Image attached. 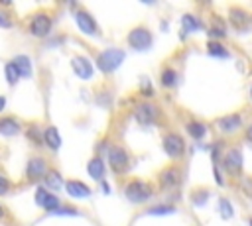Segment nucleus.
Segmentation results:
<instances>
[{
  "label": "nucleus",
  "mask_w": 252,
  "mask_h": 226,
  "mask_svg": "<svg viewBox=\"0 0 252 226\" xmlns=\"http://www.w3.org/2000/svg\"><path fill=\"white\" fill-rule=\"evenodd\" d=\"M207 51H209V55H213V57H228V51H226L224 45L219 43V41H209V43H207Z\"/></svg>",
  "instance_id": "393cba45"
},
{
  "label": "nucleus",
  "mask_w": 252,
  "mask_h": 226,
  "mask_svg": "<svg viewBox=\"0 0 252 226\" xmlns=\"http://www.w3.org/2000/svg\"><path fill=\"white\" fill-rule=\"evenodd\" d=\"M4 75H6V81H8V85H16V83H18V79H20V73H18V69H16L12 63H8V65L4 67Z\"/></svg>",
  "instance_id": "a878e982"
},
{
  "label": "nucleus",
  "mask_w": 252,
  "mask_h": 226,
  "mask_svg": "<svg viewBox=\"0 0 252 226\" xmlns=\"http://www.w3.org/2000/svg\"><path fill=\"white\" fill-rule=\"evenodd\" d=\"M187 132H189V136L193 138V140H201V138H205V134H207V126L203 124V122H197V120H191V122H187Z\"/></svg>",
  "instance_id": "4be33fe9"
},
{
  "label": "nucleus",
  "mask_w": 252,
  "mask_h": 226,
  "mask_svg": "<svg viewBox=\"0 0 252 226\" xmlns=\"http://www.w3.org/2000/svg\"><path fill=\"white\" fill-rule=\"evenodd\" d=\"M2 216H4V208L0 206V218H2Z\"/></svg>",
  "instance_id": "e433bc0d"
},
{
  "label": "nucleus",
  "mask_w": 252,
  "mask_h": 226,
  "mask_svg": "<svg viewBox=\"0 0 252 226\" xmlns=\"http://www.w3.org/2000/svg\"><path fill=\"white\" fill-rule=\"evenodd\" d=\"M219 208H220V216L222 218H230L232 216V206H230V202L226 198H220L219 200Z\"/></svg>",
  "instance_id": "bb28decb"
},
{
  "label": "nucleus",
  "mask_w": 252,
  "mask_h": 226,
  "mask_svg": "<svg viewBox=\"0 0 252 226\" xmlns=\"http://www.w3.org/2000/svg\"><path fill=\"white\" fill-rule=\"evenodd\" d=\"M12 65L18 69L20 77H30V75H32V61H30V57H26V55H16V57L12 59Z\"/></svg>",
  "instance_id": "412c9836"
},
{
  "label": "nucleus",
  "mask_w": 252,
  "mask_h": 226,
  "mask_svg": "<svg viewBox=\"0 0 252 226\" xmlns=\"http://www.w3.org/2000/svg\"><path fill=\"white\" fill-rule=\"evenodd\" d=\"M250 226H252V218H250Z\"/></svg>",
  "instance_id": "58836bf2"
},
{
  "label": "nucleus",
  "mask_w": 252,
  "mask_h": 226,
  "mask_svg": "<svg viewBox=\"0 0 252 226\" xmlns=\"http://www.w3.org/2000/svg\"><path fill=\"white\" fill-rule=\"evenodd\" d=\"M205 198H207V193H201V195H195V197H193V200H195V204H201V202H203Z\"/></svg>",
  "instance_id": "72a5a7b5"
},
{
  "label": "nucleus",
  "mask_w": 252,
  "mask_h": 226,
  "mask_svg": "<svg viewBox=\"0 0 252 226\" xmlns=\"http://www.w3.org/2000/svg\"><path fill=\"white\" fill-rule=\"evenodd\" d=\"M51 214H59V216H61V214H63V216H77L79 212L73 210V208H57V210H53Z\"/></svg>",
  "instance_id": "c756f323"
},
{
  "label": "nucleus",
  "mask_w": 252,
  "mask_h": 226,
  "mask_svg": "<svg viewBox=\"0 0 252 226\" xmlns=\"http://www.w3.org/2000/svg\"><path fill=\"white\" fill-rule=\"evenodd\" d=\"M43 143L47 147H51V149H59L61 147V136H59L55 126H47L43 130Z\"/></svg>",
  "instance_id": "f3484780"
},
{
  "label": "nucleus",
  "mask_w": 252,
  "mask_h": 226,
  "mask_svg": "<svg viewBox=\"0 0 252 226\" xmlns=\"http://www.w3.org/2000/svg\"><path fill=\"white\" fill-rule=\"evenodd\" d=\"M71 67H73L75 75H77L79 79H83V81H89V79L93 77V73H94L91 59H87L85 55H75V57L71 59Z\"/></svg>",
  "instance_id": "1a4fd4ad"
},
{
  "label": "nucleus",
  "mask_w": 252,
  "mask_h": 226,
  "mask_svg": "<svg viewBox=\"0 0 252 226\" xmlns=\"http://www.w3.org/2000/svg\"><path fill=\"white\" fill-rule=\"evenodd\" d=\"M8 191H10V181H8L4 175H0V197L6 195Z\"/></svg>",
  "instance_id": "7c9ffc66"
},
{
  "label": "nucleus",
  "mask_w": 252,
  "mask_h": 226,
  "mask_svg": "<svg viewBox=\"0 0 252 226\" xmlns=\"http://www.w3.org/2000/svg\"><path fill=\"white\" fill-rule=\"evenodd\" d=\"M43 183H45L43 189H51V191H61L63 189V179H61L59 171H55V169L47 171V175L43 177Z\"/></svg>",
  "instance_id": "aec40b11"
},
{
  "label": "nucleus",
  "mask_w": 252,
  "mask_h": 226,
  "mask_svg": "<svg viewBox=\"0 0 252 226\" xmlns=\"http://www.w3.org/2000/svg\"><path fill=\"white\" fill-rule=\"evenodd\" d=\"M35 204H37V206H41V208H45L47 212H53V210L61 208L59 198H57L53 193H49L47 189H43V187L35 191Z\"/></svg>",
  "instance_id": "9d476101"
},
{
  "label": "nucleus",
  "mask_w": 252,
  "mask_h": 226,
  "mask_svg": "<svg viewBox=\"0 0 252 226\" xmlns=\"http://www.w3.org/2000/svg\"><path fill=\"white\" fill-rule=\"evenodd\" d=\"M250 98H252V86H250Z\"/></svg>",
  "instance_id": "4c0bfd02"
},
{
  "label": "nucleus",
  "mask_w": 252,
  "mask_h": 226,
  "mask_svg": "<svg viewBox=\"0 0 252 226\" xmlns=\"http://www.w3.org/2000/svg\"><path fill=\"white\" fill-rule=\"evenodd\" d=\"M51 31V18L45 12H37L30 22V33L35 37H45Z\"/></svg>",
  "instance_id": "423d86ee"
},
{
  "label": "nucleus",
  "mask_w": 252,
  "mask_h": 226,
  "mask_svg": "<svg viewBox=\"0 0 252 226\" xmlns=\"http://www.w3.org/2000/svg\"><path fill=\"white\" fill-rule=\"evenodd\" d=\"M124 57H126V53L122 49H106L96 57V67L102 73H112L122 65Z\"/></svg>",
  "instance_id": "f03ea898"
},
{
  "label": "nucleus",
  "mask_w": 252,
  "mask_h": 226,
  "mask_svg": "<svg viewBox=\"0 0 252 226\" xmlns=\"http://www.w3.org/2000/svg\"><path fill=\"white\" fill-rule=\"evenodd\" d=\"M28 136H30V140H33V143H37V145L43 141V138H39V134H37V128H32Z\"/></svg>",
  "instance_id": "2f4dec72"
},
{
  "label": "nucleus",
  "mask_w": 252,
  "mask_h": 226,
  "mask_svg": "<svg viewBox=\"0 0 252 226\" xmlns=\"http://www.w3.org/2000/svg\"><path fill=\"white\" fill-rule=\"evenodd\" d=\"M240 126H242V116L240 114H226V116L217 120V128L224 134H232V132L240 130Z\"/></svg>",
  "instance_id": "ddd939ff"
},
{
  "label": "nucleus",
  "mask_w": 252,
  "mask_h": 226,
  "mask_svg": "<svg viewBox=\"0 0 252 226\" xmlns=\"http://www.w3.org/2000/svg\"><path fill=\"white\" fill-rule=\"evenodd\" d=\"M152 185L142 179H130L124 187V195L130 202H146L152 197Z\"/></svg>",
  "instance_id": "f257e3e1"
},
{
  "label": "nucleus",
  "mask_w": 252,
  "mask_h": 226,
  "mask_svg": "<svg viewBox=\"0 0 252 226\" xmlns=\"http://www.w3.org/2000/svg\"><path fill=\"white\" fill-rule=\"evenodd\" d=\"M106 157H108L110 169H112L116 175H122V173L126 171L130 157H128V151H126L124 147H120V145H110L108 151H106Z\"/></svg>",
  "instance_id": "7ed1b4c3"
},
{
  "label": "nucleus",
  "mask_w": 252,
  "mask_h": 226,
  "mask_svg": "<svg viewBox=\"0 0 252 226\" xmlns=\"http://www.w3.org/2000/svg\"><path fill=\"white\" fill-rule=\"evenodd\" d=\"M148 212H150V214H173L175 208H173V206H154V208H150Z\"/></svg>",
  "instance_id": "c85d7f7f"
},
{
  "label": "nucleus",
  "mask_w": 252,
  "mask_h": 226,
  "mask_svg": "<svg viewBox=\"0 0 252 226\" xmlns=\"http://www.w3.org/2000/svg\"><path fill=\"white\" fill-rule=\"evenodd\" d=\"M4 106H6V98H4V96H0V112L4 110Z\"/></svg>",
  "instance_id": "c9c22d12"
},
{
  "label": "nucleus",
  "mask_w": 252,
  "mask_h": 226,
  "mask_svg": "<svg viewBox=\"0 0 252 226\" xmlns=\"http://www.w3.org/2000/svg\"><path fill=\"white\" fill-rule=\"evenodd\" d=\"M87 173L94 179V181H102L104 175H106V169H104V163L100 157H93L89 163H87Z\"/></svg>",
  "instance_id": "dca6fc26"
},
{
  "label": "nucleus",
  "mask_w": 252,
  "mask_h": 226,
  "mask_svg": "<svg viewBox=\"0 0 252 226\" xmlns=\"http://www.w3.org/2000/svg\"><path fill=\"white\" fill-rule=\"evenodd\" d=\"M65 191H67V195L73 197V198H87V197L91 195V189H89L85 183L77 181V179L67 181V183H65Z\"/></svg>",
  "instance_id": "2eb2a0df"
},
{
  "label": "nucleus",
  "mask_w": 252,
  "mask_h": 226,
  "mask_svg": "<svg viewBox=\"0 0 252 226\" xmlns=\"http://www.w3.org/2000/svg\"><path fill=\"white\" fill-rule=\"evenodd\" d=\"M246 138H248V141H252V124L246 128Z\"/></svg>",
  "instance_id": "f704fd0d"
},
{
  "label": "nucleus",
  "mask_w": 252,
  "mask_h": 226,
  "mask_svg": "<svg viewBox=\"0 0 252 226\" xmlns=\"http://www.w3.org/2000/svg\"><path fill=\"white\" fill-rule=\"evenodd\" d=\"M209 35H211V37H224V35H226V31H224V26H222L220 22H217V26H215V28H211Z\"/></svg>",
  "instance_id": "cd10ccee"
},
{
  "label": "nucleus",
  "mask_w": 252,
  "mask_h": 226,
  "mask_svg": "<svg viewBox=\"0 0 252 226\" xmlns=\"http://www.w3.org/2000/svg\"><path fill=\"white\" fill-rule=\"evenodd\" d=\"M159 83H161V86L171 88V86L177 83V73H175L171 67H165V69L161 71V75H159Z\"/></svg>",
  "instance_id": "5701e85b"
},
{
  "label": "nucleus",
  "mask_w": 252,
  "mask_h": 226,
  "mask_svg": "<svg viewBox=\"0 0 252 226\" xmlns=\"http://www.w3.org/2000/svg\"><path fill=\"white\" fill-rule=\"evenodd\" d=\"M134 116H136V120H138L142 126H150V124H154V120L158 118V106H154V104H150V102L138 104L136 110H134Z\"/></svg>",
  "instance_id": "f8f14e48"
},
{
  "label": "nucleus",
  "mask_w": 252,
  "mask_h": 226,
  "mask_svg": "<svg viewBox=\"0 0 252 226\" xmlns=\"http://www.w3.org/2000/svg\"><path fill=\"white\" fill-rule=\"evenodd\" d=\"M222 167L230 173V175H240L242 171V153L238 147H230L224 155H222Z\"/></svg>",
  "instance_id": "6e6552de"
},
{
  "label": "nucleus",
  "mask_w": 252,
  "mask_h": 226,
  "mask_svg": "<svg viewBox=\"0 0 252 226\" xmlns=\"http://www.w3.org/2000/svg\"><path fill=\"white\" fill-rule=\"evenodd\" d=\"M228 20H230V24H232L234 28H244V26L248 24L250 16H248V12L242 10V8H230V10H228Z\"/></svg>",
  "instance_id": "6ab92c4d"
},
{
  "label": "nucleus",
  "mask_w": 252,
  "mask_h": 226,
  "mask_svg": "<svg viewBox=\"0 0 252 226\" xmlns=\"http://www.w3.org/2000/svg\"><path fill=\"white\" fill-rule=\"evenodd\" d=\"M75 24L79 26V29H81L85 35H98V26H96L94 18H93L87 10L79 8V10L75 12Z\"/></svg>",
  "instance_id": "0eeeda50"
},
{
  "label": "nucleus",
  "mask_w": 252,
  "mask_h": 226,
  "mask_svg": "<svg viewBox=\"0 0 252 226\" xmlns=\"http://www.w3.org/2000/svg\"><path fill=\"white\" fill-rule=\"evenodd\" d=\"M126 39H128V45L134 47V49H138V51H146L152 45V33L144 26H138V28L130 29V33H128Z\"/></svg>",
  "instance_id": "20e7f679"
},
{
  "label": "nucleus",
  "mask_w": 252,
  "mask_h": 226,
  "mask_svg": "<svg viewBox=\"0 0 252 226\" xmlns=\"http://www.w3.org/2000/svg\"><path fill=\"white\" fill-rule=\"evenodd\" d=\"M163 151L171 159H181L183 153H185V141H183V138L179 134H175V132L165 134L163 136Z\"/></svg>",
  "instance_id": "39448f33"
},
{
  "label": "nucleus",
  "mask_w": 252,
  "mask_h": 226,
  "mask_svg": "<svg viewBox=\"0 0 252 226\" xmlns=\"http://www.w3.org/2000/svg\"><path fill=\"white\" fill-rule=\"evenodd\" d=\"M20 132V122L12 116H6V118H0V134L10 138V136H16Z\"/></svg>",
  "instance_id": "a211bd4d"
},
{
  "label": "nucleus",
  "mask_w": 252,
  "mask_h": 226,
  "mask_svg": "<svg viewBox=\"0 0 252 226\" xmlns=\"http://www.w3.org/2000/svg\"><path fill=\"white\" fill-rule=\"evenodd\" d=\"M181 26H183V31L191 33V31H197V29L201 28V22H199L193 14H185V16L181 18Z\"/></svg>",
  "instance_id": "b1692460"
},
{
  "label": "nucleus",
  "mask_w": 252,
  "mask_h": 226,
  "mask_svg": "<svg viewBox=\"0 0 252 226\" xmlns=\"http://www.w3.org/2000/svg\"><path fill=\"white\" fill-rule=\"evenodd\" d=\"M179 179H181V175H179V169L177 167H165L161 173H159V185L163 187V189H173V187H177L179 185Z\"/></svg>",
  "instance_id": "4468645a"
},
{
  "label": "nucleus",
  "mask_w": 252,
  "mask_h": 226,
  "mask_svg": "<svg viewBox=\"0 0 252 226\" xmlns=\"http://www.w3.org/2000/svg\"><path fill=\"white\" fill-rule=\"evenodd\" d=\"M10 26H12V22L6 18L4 12H0V28H10Z\"/></svg>",
  "instance_id": "473e14b6"
},
{
  "label": "nucleus",
  "mask_w": 252,
  "mask_h": 226,
  "mask_svg": "<svg viewBox=\"0 0 252 226\" xmlns=\"http://www.w3.org/2000/svg\"><path fill=\"white\" fill-rule=\"evenodd\" d=\"M47 163L41 159V157H32L28 161V167H26V177L28 181H39L47 175Z\"/></svg>",
  "instance_id": "9b49d317"
}]
</instances>
